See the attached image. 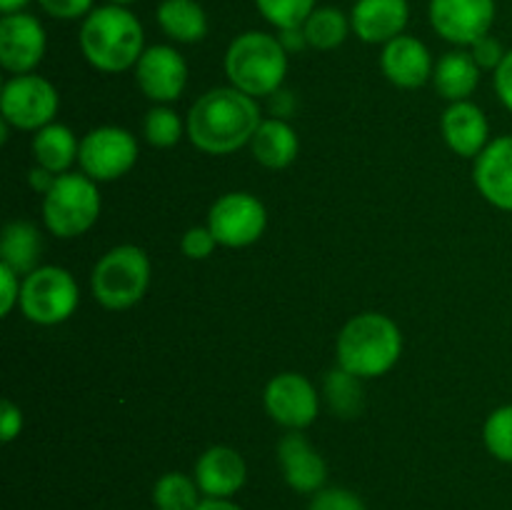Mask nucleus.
Listing matches in <instances>:
<instances>
[{
  "label": "nucleus",
  "mask_w": 512,
  "mask_h": 510,
  "mask_svg": "<svg viewBox=\"0 0 512 510\" xmlns=\"http://www.w3.org/2000/svg\"><path fill=\"white\" fill-rule=\"evenodd\" d=\"M48 35L30 13H10L0 20V65L13 75L33 73L45 58Z\"/></svg>",
  "instance_id": "obj_13"
},
{
  "label": "nucleus",
  "mask_w": 512,
  "mask_h": 510,
  "mask_svg": "<svg viewBox=\"0 0 512 510\" xmlns=\"http://www.w3.org/2000/svg\"><path fill=\"white\" fill-rule=\"evenodd\" d=\"M20 430H23V410L13 400H3V405H0V440L13 443Z\"/></svg>",
  "instance_id": "obj_37"
},
{
  "label": "nucleus",
  "mask_w": 512,
  "mask_h": 510,
  "mask_svg": "<svg viewBox=\"0 0 512 510\" xmlns=\"http://www.w3.org/2000/svg\"><path fill=\"white\" fill-rule=\"evenodd\" d=\"M155 18L160 30L175 43L193 45L208 35V15L198 0H163Z\"/></svg>",
  "instance_id": "obj_25"
},
{
  "label": "nucleus",
  "mask_w": 512,
  "mask_h": 510,
  "mask_svg": "<svg viewBox=\"0 0 512 510\" xmlns=\"http://www.w3.org/2000/svg\"><path fill=\"white\" fill-rule=\"evenodd\" d=\"M55 178H58V175L50 173V170H45V168H40V165H35V168L30 170V185H33L35 193H40V195H45L50 188H53Z\"/></svg>",
  "instance_id": "obj_41"
},
{
  "label": "nucleus",
  "mask_w": 512,
  "mask_h": 510,
  "mask_svg": "<svg viewBox=\"0 0 512 510\" xmlns=\"http://www.w3.org/2000/svg\"><path fill=\"white\" fill-rule=\"evenodd\" d=\"M143 133L153 148H173L183 138V120L168 105H155L145 115Z\"/></svg>",
  "instance_id": "obj_29"
},
{
  "label": "nucleus",
  "mask_w": 512,
  "mask_h": 510,
  "mask_svg": "<svg viewBox=\"0 0 512 510\" xmlns=\"http://www.w3.org/2000/svg\"><path fill=\"white\" fill-rule=\"evenodd\" d=\"M268 103H270V113H273V118H280V120H288L290 115L295 113V108H298L295 93L288 88L275 90V93L268 98Z\"/></svg>",
  "instance_id": "obj_39"
},
{
  "label": "nucleus",
  "mask_w": 512,
  "mask_h": 510,
  "mask_svg": "<svg viewBox=\"0 0 512 510\" xmlns=\"http://www.w3.org/2000/svg\"><path fill=\"white\" fill-rule=\"evenodd\" d=\"M225 75L233 88L243 90L250 98H270L275 90L283 88L288 75V53L280 45L278 35L248 30L228 45Z\"/></svg>",
  "instance_id": "obj_4"
},
{
  "label": "nucleus",
  "mask_w": 512,
  "mask_h": 510,
  "mask_svg": "<svg viewBox=\"0 0 512 510\" xmlns=\"http://www.w3.org/2000/svg\"><path fill=\"white\" fill-rule=\"evenodd\" d=\"M195 510H243L230 498H203Z\"/></svg>",
  "instance_id": "obj_42"
},
{
  "label": "nucleus",
  "mask_w": 512,
  "mask_h": 510,
  "mask_svg": "<svg viewBox=\"0 0 512 510\" xmlns=\"http://www.w3.org/2000/svg\"><path fill=\"white\" fill-rule=\"evenodd\" d=\"M40 253H43V238L38 225L30 220H10L5 225L0 238V263L13 268L15 273L28 275L40 268Z\"/></svg>",
  "instance_id": "obj_24"
},
{
  "label": "nucleus",
  "mask_w": 512,
  "mask_h": 510,
  "mask_svg": "<svg viewBox=\"0 0 512 510\" xmlns=\"http://www.w3.org/2000/svg\"><path fill=\"white\" fill-rule=\"evenodd\" d=\"M255 8L270 25L283 30L303 25L315 10V0H255Z\"/></svg>",
  "instance_id": "obj_31"
},
{
  "label": "nucleus",
  "mask_w": 512,
  "mask_h": 510,
  "mask_svg": "<svg viewBox=\"0 0 512 510\" xmlns=\"http://www.w3.org/2000/svg\"><path fill=\"white\" fill-rule=\"evenodd\" d=\"M60 95L50 80L35 73L13 75L0 93V113L18 130H40L58 115Z\"/></svg>",
  "instance_id": "obj_9"
},
{
  "label": "nucleus",
  "mask_w": 512,
  "mask_h": 510,
  "mask_svg": "<svg viewBox=\"0 0 512 510\" xmlns=\"http://www.w3.org/2000/svg\"><path fill=\"white\" fill-rule=\"evenodd\" d=\"M360 380L363 378L348 373V370L340 368V365L325 375V383H323L325 400H328L330 410H333L338 418L353 420L363 413L365 390H363V383H360Z\"/></svg>",
  "instance_id": "obj_26"
},
{
  "label": "nucleus",
  "mask_w": 512,
  "mask_h": 510,
  "mask_svg": "<svg viewBox=\"0 0 512 510\" xmlns=\"http://www.w3.org/2000/svg\"><path fill=\"white\" fill-rule=\"evenodd\" d=\"M380 68H383L385 78L398 88H420L433 78V55H430L428 45L423 40L413 38V35H398L395 40L383 45L380 53Z\"/></svg>",
  "instance_id": "obj_18"
},
{
  "label": "nucleus",
  "mask_w": 512,
  "mask_h": 510,
  "mask_svg": "<svg viewBox=\"0 0 512 510\" xmlns=\"http://www.w3.org/2000/svg\"><path fill=\"white\" fill-rule=\"evenodd\" d=\"M278 463L283 478L295 493L315 495L325 488L328 480V463L303 435V430H288L278 443Z\"/></svg>",
  "instance_id": "obj_15"
},
{
  "label": "nucleus",
  "mask_w": 512,
  "mask_h": 510,
  "mask_svg": "<svg viewBox=\"0 0 512 510\" xmlns=\"http://www.w3.org/2000/svg\"><path fill=\"white\" fill-rule=\"evenodd\" d=\"M135 83L153 103H173L188 83V63L173 45H150L135 63Z\"/></svg>",
  "instance_id": "obj_14"
},
{
  "label": "nucleus",
  "mask_w": 512,
  "mask_h": 510,
  "mask_svg": "<svg viewBox=\"0 0 512 510\" xmlns=\"http://www.w3.org/2000/svg\"><path fill=\"white\" fill-rule=\"evenodd\" d=\"M28 3L30 0H0V10H3V15L20 13V10H23Z\"/></svg>",
  "instance_id": "obj_43"
},
{
  "label": "nucleus",
  "mask_w": 512,
  "mask_h": 510,
  "mask_svg": "<svg viewBox=\"0 0 512 510\" xmlns=\"http://www.w3.org/2000/svg\"><path fill=\"white\" fill-rule=\"evenodd\" d=\"M430 25L453 45H473L495 23V0H430Z\"/></svg>",
  "instance_id": "obj_12"
},
{
  "label": "nucleus",
  "mask_w": 512,
  "mask_h": 510,
  "mask_svg": "<svg viewBox=\"0 0 512 510\" xmlns=\"http://www.w3.org/2000/svg\"><path fill=\"white\" fill-rule=\"evenodd\" d=\"M250 150L260 165L270 170H283L298 158L300 140L288 120L265 118L250 140Z\"/></svg>",
  "instance_id": "obj_21"
},
{
  "label": "nucleus",
  "mask_w": 512,
  "mask_h": 510,
  "mask_svg": "<svg viewBox=\"0 0 512 510\" xmlns=\"http://www.w3.org/2000/svg\"><path fill=\"white\" fill-rule=\"evenodd\" d=\"M263 403L270 418L288 430H305L313 425L320 408L318 390L300 373H280L270 378Z\"/></svg>",
  "instance_id": "obj_11"
},
{
  "label": "nucleus",
  "mask_w": 512,
  "mask_h": 510,
  "mask_svg": "<svg viewBox=\"0 0 512 510\" xmlns=\"http://www.w3.org/2000/svg\"><path fill=\"white\" fill-rule=\"evenodd\" d=\"M193 478L205 498H233L248 480V465L230 445H213L198 458Z\"/></svg>",
  "instance_id": "obj_17"
},
{
  "label": "nucleus",
  "mask_w": 512,
  "mask_h": 510,
  "mask_svg": "<svg viewBox=\"0 0 512 510\" xmlns=\"http://www.w3.org/2000/svg\"><path fill=\"white\" fill-rule=\"evenodd\" d=\"M435 90L450 103L468 100L480 85V65L465 50H453L440 58L433 70Z\"/></svg>",
  "instance_id": "obj_23"
},
{
  "label": "nucleus",
  "mask_w": 512,
  "mask_h": 510,
  "mask_svg": "<svg viewBox=\"0 0 512 510\" xmlns=\"http://www.w3.org/2000/svg\"><path fill=\"white\" fill-rule=\"evenodd\" d=\"M80 170L95 183L123 178L138 163V140L130 130L118 125H100L80 140Z\"/></svg>",
  "instance_id": "obj_8"
},
{
  "label": "nucleus",
  "mask_w": 512,
  "mask_h": 510,
  "mask_svg": "<svg viewBox=\"0 0 512 510\" xmlns=\"http://www.w3.org/2000/svg\"><path fill=\"white\" fill-rule=\"evenodd\" d=\"M278 40L280 45L285 48V53H300V50L310 48L308 45V38H305V30L303 25H298V28H283L278 30Z\"/></svg>",
  "instance_id": "obj_40"
},
{
  "label": "nucleus",
  "mask_w": 512,
  "mask_h": 510,
  "mask_svg": "<svg viewBox=\"0 0 512 510\" xmlns=\"http://www.w3.org/2000/svg\"><path fill=\"white\" fill-rule=\"evenodd\" d=\"M473 180L490 205L512 213V135L490 140L488 148L475 158Z\"/></svg>",
  "instance_id": "obj_16"
},
{
  "label": "nucleus",
  "mask_w": 512,
  "mask_h": 510,
  "mask_svg": "<svg viewBox=\"0 0 512 510\" xmlns=\"http://www.w3.org/2000/svg\"><path fill=\"white\" fill-rule=\"evenodd\" d=\"M80 50L95 70L123 73L145 53L143 25L125 5L95 8L80 25Z\"/></svg>",
  "instance_id": "obj_2"
},
{
  "label": "nucleus",
  "mask_w": 512,
  "mask_h": 510,
  "mask_svg": "<svg viewBox=\"0 0 512 510\" xmlns=\"http://www.w3.org/2000/svg\"><path fill=\"white\" fill-rule=\"evenodd\" d=\"M403 355V333L383 313H360L343 325L335 343L340 368L358 378H380L398 365Z\"/></svg>",
  "instance_id": "obj_3"
},
{
  "label": "nucleus",
  "mask_w": 512,
  "mask_h": 510,
  "mask_svg": "<svg viewBox=\"0 0 512 510\" xmlns=\"http://www.w3.org/2000/svg\"><path fill=\"white\" fill-rule=\"evenodd\" d=\"M483 443L495 460L512 465V405H500L488 415Z\"/></svg>",
  "instance_id": "obj_30"
},
{
  "label": "nucleus",
  "mask_w": 512,
  "mask_h": 510,
  "mask_svg": "<svg viewBox=\"0 0 512 510\" xmlns=\"http://www.w3.org/2000/svg\"><path fill=\"white\" fill-rule=\"evenodd\" d=\"M440 130L448 148L463 158H478L490 143V123L473 100L450 103L440 118Z\"/></svg>",
  "instance_id": "obj_20"
},
{
  "label": "nucleus",
  "mask_w": 512,
  "mask_h": 510,
  "mask_svg": "<svg viewBox=\"0 0 512 510\" xmlns=\"http://www.w3.org/2000/svg\"><path fill=\"white\" fill-rule=\"evenodd\" d=\"M100 190L85 173H63L43 195L45 228L55 238H80L95 225L100 215Z\"/></svg>",
  "instance_id": "obj_6"
},
{
  "label": "nucleus",
  "mask_w": 512,
  "mask_h": 510,
  "mask_svg": "<svg viewBox=\"0 0 512 510\" xmlns=\"http://www.w3.org/2000/svg\"><path fill=\"white\" fill-rule=\"evenodd\" d=\"M110 3H115V5H130V3H135V0H110Z\"/></svg>",
  "instance_id": "obj_44"
},
{
  "label": "nucleus",
  "mask_w": 512,
  "mask_h": 510,
  "mask_svg": "<svg viewBox=\"0 0 512 510\" xmlns=\"http://www.w3.org/2000/svg\"><path fill=\"white\" fill-rule=\"evenodd\" d=\"M200 488L185 473H165L153 485L155 510H195L200 505Z\"/></svg>",
  "instance_id": "obj_28"
},
{
  "label": "nucleus",
  "mask_w": 512,
  "mask_h": 510,
  "mask_svg": "<svg viewBox=\"0 0 512 510\" xmlns=\"http://www.w3.org/2000/svg\"><path fill=\"white\" fill-rule=\"evenodd\" d=\"M218 240H215L213 230L208 225H195V228L185 230L183 240H180V250L185 253V258L190 260H205L215 253L218 248Z\"/></svg>",
  "instance_id": "obj_33"
},
{
  "label": "nucleus",
  "mask_w": 512,
  "mask_h": 510,
  "mask_svg": "<svg viewBox=\"0 0 512 510\" xmlns=\"http://www.w3.org/2000/svg\"><path fill=\"white\" fill-rule=\"evenodd\" d=\"M20 290H23L20 273H15L13 268L0 263V315H3V318H8L10 310H13L15 305H20Z\"/></svg>",
  "instance_id": "obj_36"
},
{
  "label": "nucleus",
  "mask_w": 512,
  "mask_h": 510,
  "mask_svg": "<svg viewBox=\"0 0 512 510\" xmlns=\"http://www.w3.org/2000/svg\"><path fill=\"white\" fill-rule=\"evenodd\" d=\"M208 228L225 248H248L263 238L268 228V210L253 193H225L210 205Z\"/></svg>",
  "instance_id": "obj_10"
},
{
  "label": "nucleus",
  "mask_w": 512,
  "mask_h": 510,
  "mask_svg": "<svg viewBox=\"0 0 512 510\" xmlns=\"http://www.w3.org/2000/svg\"><path fill=\"white\" fill-rule=\"evenodd\" d=\"M30 148H33L35 165L55 175H63L78 160L80 140L75 138V133L68 125L50 123L45 128L35 130Z\"/></svg>",
  "instance_id": "obj_22"
},
{
  "label": "nucleus",
  "mask_w": 512,
  "mask_h": 510,
  "mask_svg": "<svg viewBox=\"0 0 512 510\" xmlns=\"http://www.w3.org/2000/svg\"><path fill=\"white\" fill-rule=\"evenodd\" d=\"M40 8L58 20H78L93 13L95 0H38Z\"/></svg>",
  "instance_id": "obj_35"
},
{
  "label": "nucleus",
  "mask_w": 512,
  "mask_h": 510,
  "mask_svg": "<svg viewBox=\"0 0 512 510\" xmlns=\"http://www.w3.org/2000/svg\"><path fill=\"white\" fill-rule=\"evenodd\" d=\"M308 45L315 50H335L345 43L348 33L353 30L350 18L338 8H315L310 18L303 23Z\"/></svg>",
  "instance_id": "obj_27"
},
{
  "label": "nucleus",
  "mask_w": 512,
  "mask_h": 510,
  "mask_svg": "<svg viewBox=\"0 0 512 510\" xmlns=\"http://www.w3.org/2000/svg\"><path fill=\"white\" fill-rule=\"evenodd\" d=\"M505 53L508 50L503 48V43H500L498 38H493V35H483L480 40H475L473 45H470V55H473L475 63L480 65V70H495L500 63H503Z\"/></svg>",
  "instance_id": "obj_34"
},
{
  "label": "nucleus",
  "mask_w": 512,
  "mask_h": 510,
  "mask_svg": "<svg viewBox=\"0 0 512 510\" xmlns=\"http://www.w3.org/2000/svg\"><path fill=\"white\" fill-rule=\"evenodd\" d=\"M308 510H368V508H365L363 498H360L355 490L333 485V488L318 490V493L310 498Z\"/></svg>",
  "instance_id": "obj_32"
},
{
  "label": "nucleus",
  "mask_w": 512,
  "mask_h": 510,
  "mask_svg": "<svg viewBox=\"0 0 512 510\" xmlns=\"http://www.w3.org/2000/svg\"><path fill=\"white\" fill-rule=\"evenodd\" d=\"M80 303V290L73 275L58 265H40L23 278L20 310L35 325L65 323Z\"/></svg>",
  "instance_id": "obj_7"
},
{
  "label": "nucleus",
  "mask_w": 512,
  "mask_h": 510,
  "mask_svg": "<svg viewBox=\"0 0 512 510\" xmlns=\"http://www.w3.org/2000/svg\"><path fill=\"white\" fill-rule=\"evenodd\" d=\"M263 123L258 100L243 90L213 88L200 95L190 108L185 130L190 143L208 155H230L250 145L255 130Z\"/></svg>",
  "instance_id": "obj_1"
},
{
  "label": "nucleus",
  "mask_w": 512,
  "mask_h": 510,
  "mask_svg": "<svg viewBox=\"0 0 512 510\" xmlns=\"http://www.w3.org/2000/svg\"><path fill=\"white\" fill-rule=\"evenodd\" d=\"M410 20L408 0H355L350 25L363 43H390L403 35Z\"/></svg>",
  "instance_id": "obj_19"
},
{
  "label": "nucleus",
  "mask_w": 512,
  "mask_h": 510,
  "mask_svg": "<svg viewBox=\"0 0 512 510\" xmlns=\"http://www.w3.org/2000/svg\"><path fill=\"white\" fill-rule=\"evenodd\" d=\"M493 85L500 103H503L512 113V50L505 53L503 63L493 70Z\"/></svg>",
  "instance_id": "obj_38"
},
{
  "label": "nucleus",
  "mask_w": 512,
  "mask_h": 510,
  "mask_svg": "<svg viewBox=\"0 0 512 510\" xmlns=\"http://www.w3.org/2000/svg\"><path fill=\"white\" fill-rule=\"evenodd\" d=\"M150 285L148 253L138 245H115L95 263L90 288L108 310H128L143 300Z\"/></svg>",
  "instance_id": "obj_5"
}]
</instances>
